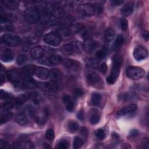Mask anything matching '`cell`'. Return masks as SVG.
Here are the masks:
<instances>
[{
  "mask_svg": "<svg viewBox=\"0 0 149 149\" xmlns=\"http://www.w3.org/2000/svg\"><path fill=\"white\" fill-rule=\"evenodd\" d=\"M122 62V58L119 54L115 55L113 58L112 61V68L109 76L107 78V81L110 84H113L117 80L121 67Z\"/></svg>",
  "mask_w": 149,
  "mask_h": 149,
  "instance_id": "1",
  "label": "cell"
},
{
  "mask_svg": "<svg viewBox=\"0 0 149 149\" xmlns=\"http://www.w3.org/2000/svg\"><path fill=\"white\" fill-rule=\"evenodd\" d=\"M145 74L143 69L137 66H130L126 70L127 76L132 80H139L141 79Z\"/></svg>",
  "mask_w": 149,
  "mask_h": 149,
  "instance_id": "2",
  "label": "cell"
},
{
  "mask_svg": "<svg viewBox=\"0 0 149 149\" xmlns=\"http://www.w3.org/2000/svg\"><path fill=\"white\" fill-rule=\"evenodd\" d=\"M24 16L27 21L31 23H34L40 19V15L37 8L31 6L26 9Z\"/></svg>",
  "mask_w": 149,
  "mask_h": 149,
  "instance_id": "3",
  "label": "cell"
},
{
  "mask_svg": "<svg viewBox=\"0 0 149 149\" xmlns=\"http://www.w3.org/2000/svg\"><path fill=\"white\" fill-rule=\"evenodd\" d=\"M44 41L51 46H58L60 44L61 38L58 33L50 32L45 34L43 37Z\"/></svg>",
  "mask_w": 149,
  "mask_h": 149,
  "instance_id": "4",
  "label": "cell"
},
{
  "mask_svg": "<svg viewBox=\"0 0 149 149\" xmlns=\"http://www.w3.org/2000/svg\"><path fill=\"white\" fill-rule=\"evenodd\" d=\"M77 12L80 16L90 17L95 13V9L93 5L88 3L80 5L77 9Z\"/></svg>",
  "mask_w": 149,
  "mask_h": 149,
  "instance_id": "5",
  "label": "cell"
},
{
  "mask_svg": "<svg viewBox=\"0 0 149 149\" xmlns=\"http://www.w3.org/2000/svg\"><path fill=\"white\" fill-rule=\"evenodd\" d=\"M2 38L5 44L12 47H16L20 42V38L19 37L11 34H5Z\"/></svg>",
  "mask_w": 149,
  "mask_h": 149,
  "instance_id": "6",
  "label": "cell"
},
{
  "mask_svg": "<svg viewBox=\"0 0 149 149\" xmlns=\"http://www.w3.org/2000/svg\"><path fill=\"white\" fill-rule=\"evenodd\" d=\"M64 66L70 72H78L81 68L80 63L72 59H66L63 61Z\"/></svg>",
  "mask_w": 149,
  "mask_h": 149,
  "instance_id": "7",
  "label": "cell"
},
{
  "mask_svg": "<svg viewBox=\"0 0 149 149\" xmlns=\"http://www.w3.org/2000/svg\"><path fill=\"white\" fill-rule=\"evenodd\" d=\"M61 61L62 58L59 55H52L44 58H41L40 62L48 66H53L59 63Z\"/></svg>",
  "mask_w": 149,
  "mask_h": 149,
  "instance_id": "8",
  "label": "cell"
},
{
  "mask_svg": "<svg viewBox=\"0 0 149 149\" xmlns=\"http://www.w3.org/2000/svg\"><path fill=\"white\" fill-rule=\"evenodd\" d=\"M133 54L135 59L137 61H141L147 58L148 56V52L146 48L142 46H139L134 49Z\"/></svg>",
  "mask_w": 149,
  "mask_h": 149,
  "instance_id": "9",
  "label": "cell"
},
{
  "mask_svg": "<svg viewBox=\"0 0 149 149\" xmlns=\"http://www.w3.org/2000/svg\"><path fill=\"white\" fill-rule=\"evenodd\" d=\"M6 76L10 82H12L15 86H20V74L19 71L16 70H10L7 72Z\"/></svg>",
  "mask_w": 149,
  "mask_h": 149,
  "instance_id": "10",
  "label": "cell"
},
{
  "mask_svg": "<svg viewBox=\"0 0 149 149\" xmlns=\"http://www.w3.org/2000/svg\"><path fill=\"white\" fill-rule=\"evenodd\" d=\"M83 47L85 51L90 54L93 52L95 50L97 47V43L93 39L87 38L84 41Z\"/></svg>",
  "mask_w": 149,
  "mask_h": 149,
  "instance_id": "11",
  "label": "cell"
},
{
  "mask_svg": "<svg viewBox=\"0 0 149 149\" xmlns=\"http://www.w3.org/2000/svg\"><path fill=\"white\" fill-rule=\"evenodd\" d=\"M50 14L56 19H61L64 16L65 10L60 5H52L50 8Z\"/></svg>",
  "mask_w": 149,
  "mask_h": 149,
  "instance_id": "12",
  "label": "cell"
},
{
  "mask_svg": "<svg viewBox=\"0 0 149 149\" xmlns=\"http://www.w3.org/2000/svg\"><path fill=\"white\" fill-rule=\"evenodd\" d=\"M34 74L40 79L45 80L49 77L50 75V72L48 69L44 67L37 66L35 68Z\"/></svg>",
  "mask_w": 149,
  "mask_h": 149,
  "instance_id": "13",
  "label": "cell"
},
{
  "mask_svg": "<svg viewBox=\"0 0 149 149\" xmlns=\"http://www.w3.org/2000/svg\"><path fill=\"white\" fill-rule=\"evenodd\" d=\"M87 83L91 86H95L100 83L101 79L100 76L95 72H90L87 74L86 77Z\"/></svg>",
  "mask_w": 149,
  "mask_h": 149,
  "instance_id": "14",
  "label": "cell"
},
{
  "mask_svg": "<svg viewBox=\"0 0 149 149\" xmlns=\"http://www.w3.org/2000/svg\"><path fill=\"white\" fill-rule=\"evenodd\" d=\"M137 106L136 104H134V103L130 104L124 107L123 108H121L120 110H119L117 112L116 115L118 116H122L127 115L129 113H131V112L134 111L137 109Z\"/></svg>",
  "mask_w": 149,
  "mask_h": 149,
  "instance_id": "15",
  "label": "cell"
},
{
  "mask_svg": "<svg viewBox=\"0 0 149 149\" xmlns=\"http://www.w3.org/2000/svg\"><path fill=\"white\" fill-rule=\"evenodd\" d=\"M134 9V5L132 2H129L126 3L125 5L121 9L120 13L122 16L127 17L132 15Z\"/></svg>",
  "mask_w": 149,
  "mask_h": 149,
  "instance_id": "16",
  "label": "cell"
},
{
  "mask_svg": "<svg viewBox=\"0 0 149 149\" xmlns=\"http://www.w3.org/2000/svg\"><path fill=\"white\" fill-rule=\"evenodd\" d=\"M44 54V50L40 47H34L30 51L31 57L36 59H39L42 58Z\"/></svg>",
  "mask_w": 149,
  "mask_h": 149,
  "instance_id": "17",
  "label": "cell"
},
{
  "mask_svg": "<svg viewBox=\"0 0 149 149\" xmlns=\"http://www.w3.org/2000/svg\"><path fill=\"white\" fill-rule=\"evenodd\" d=\"M23 86L29 89H33L37 86V83L31 77L26 76L23 81Z\"/></svg>",
  "mask_w": 149,
  "mask_h": 149,
  "instance_id": "18",
  "label": "cell"
},
{
  "mask_svg": "<svg viewBox=\"0 0 149 149\" xmlns=\"http://www.w3.org/2000/svg\"><path fill=\"white\" fill-rule=\"evenodd\" d=\"M1 59L3 62H10L13 59V54L9 48H5L2 51L1 54Z\"/></svg>",
  "mask_w": 149,
  "mask_h": 149,
  "instance_id": "19",
  "label": "cell"
},
{
  "mask_svg": "<svg viewBox=\"0 0 149 149\" xmlns=\"http://www.w3.org/2000/svg\"><path fill=\"white\" fill-rule=\"evenodd\" d=\"M50 77L52 81L60 83L62 78V73L58 69H52L50 71Z\"/></svg>",
  "mask_w": 149,
  "mask_h": 149,
  "instance_id": "20",
  "label": "cell"
},
{
  "mask_svg": "<svg viewBox=\"0 0 149 149\" xmlns=\"http://www.w3.org/2000/svg\"><path fill=\"white\" fill-rule=\"evenodd\" d=\"M58 34L59 35L61 39H63L65 40H68L72 38L73 37V32L71 30L68 29H60L58 32Z\"/></svg>",
  "mask_w": 149,
  "mask_h": 149,
  "instance_id": "21",
  "label": "cell"
},
{
  "mask_svg": "<svg viewBox=\"0 0 149 149\" xmlns=\"http://www.w3.org/2000/svg\"><path fill=\"white\" fill-rule=\"evenodd\" d=\"M13 114L11 112L9 111L7 109H2L1 112V116H0V121L1 123H4L10 120L12 118Z\"/></svg>",
  "mask_w": 149,
  "mask_h": 149,
  "instance_id": "22",
  "label": "cell"
},
{
  "mask_svg": "<svg viewBox=\"0 0 149 149\" xmlns=\"http://www.w3.org/2000/svg\"><path fill=\"white\" fill-rule=\"evenodd\" d=\"M16 122L20 125H26L28 122L27 115L24 112H20L16 116L15 118Z\"/></svg>",
  "mask_w": 149,
  "mask_h": 149,
  "instance_id": "23",
  "label": "cell"
},
{
  "mask_svg": "<svg viewBox=\"0 0 149 149\" xmlns=\"http://www.w3.org/2000/svg\"><path fill=\"white\" fill-rule=\"evenodd\" d=\"M90 122L92 125H95L97 123L100 119V113L95 109H93L90 115Z\"/></svg>",
  "mask_w": 149,
  "mask_h": 149,
  "instance_id": "24",
  "label": "cell"
},
{
  "mask_svg": "<svg viewBox=\"0 0 149 149\" xmlns=\"http://www.w3.org/2000/svg\"><path fill=\"white\" fill-rule=\"evenodd\" d=\"M61 51L62 54L66 55H69L73 54L74 51L71 42L62 45L61 48Z\"/></svg>",
  "mask_w": 149,
  "mask_h": 149,
  "instance_id": "25",
  "label": "cell"
},
{
  "mask_svg": "<svg viewBox=\"0 0 149 149\" xmlns=\"http://www.w3.org/2000/svg\"><path fill=\"white\" fill-rule=\"evenodd\" d=\"M124 42H125V38L123 36L122 34H118L114 42L113 48L115 50H118L120 49L122 47V45L124 44Z\"/></svg>",
  "mask_w": 149,
  "mask_h": 149,
  "instance_id": "26",
  "label": "cell"
},
{
  "mask_svg": "<svg viewBox=\"0 0 149 149\" xmlns=\"http://www.w3.org/2000/svg\"><path fill=\"white\" fill-rule=\"evenodd\" d=\"M13 147L15 148L30 149L33 148V145L29 142L22 141V142H17L14 143L13 145Z\"/></svg>",
  "mask_w": 149,
  "mask_h": 149,
  "instance_id": "27",
  "label": "cell"
},
{
  "mask_svg": "<svg viewBox=\"0 0 149 149\" xmlns=\"http://www.w3.org/2000/svg\"><path fill=\"white\" fill-rule=\"evenodd\" d=\"M115 37V30L112 28H108L104 32V38L107 42L111 41Z\"/></svg>",
  "mask_w": 149,
  "mask_h": 149,
  "instance_id": "28",
  "label": "cell"
},
{
  "mask_svg": "<svg viewBox=\"0 0 149 149\" xmlns=\"http://www.w3.org/2000/svg\"><path fill=\"white\" fill-rule=\"evenodd\" d=\"M35 66L33 65H29L27 66H24L23 68L22 69L21 72L22 74H24L26 76H29V75H31L33 73H34V70H35Z\"/></svg>",
  "mask_w": 149,
  "mask_h": 149,
  "instance_id": "29",
  "label": "cell"
},
{
  "mask_svg": "<svg viewBox=\"0 0 149 149\" xmlns=\"http://www.w3.org/2000/svg\"><path fill=\"white\" fill-rule=\"evenodd\" d=\"M3 3L7 8L11 10H16L19 6V3L16 1L6 0L3 1Z\"/></svg>",
  "mask_w": 149,
  "mask_h": 149,
  "instance_id": "30",
  "label": "cell"
},
{
  "mask_svg": "<svg viewBox=\"0 0 149 149\" xmlns=\"http://www.w3.org/2000/svg\"><path fill=\"white\" fill-rule=\"evenodd\" d=\"M71 44L73 47L74 53H80L83 51V44H81L80 41L76 40L71 42Z\"/></svg>",
  "mask_w": 149,
  "mask_h": 149,
  "instance_id": "31",
  "label": "cell"
},
{
  "mask_svg": "<svg viewBox=\"0 0 149 149\" xmlns=\"http://www.w3.org/2000/svg\"><path fill=\"white\" fill-rule=\"evenodd\" d=\"M101 100V95L98 93H94L92 94L91 101L93 105H98Z\"/></svg>",
  "mask_w": 149,
  "mask_h": 149,
  "instance_id": "32",
  "label": "cell"
},
{
  "mask_svg": "<svg viewBox=\"0 0 149 149\" xmlns=\"http://www.w3.org/2000/svg\"><path fill=\"white\" fill-rule=\"evenodd\" d=\"M68 129L69 130V131L72 133H74L76 132L78 130H79V124L75 122V121H70L68 123Z\"/></svg>",
  "mask_w": 149,
  "mask_h": 149,
  "instance_id": "33",
  "label": "cell"
},
{
  "mask_svg": "<svg viewBox=\"0 0 149 149\" xmlns=\"http://www.w3.org/2000/svg\"><path fill=\"white\" fill-rule=\"evenodd\" d=\"M85 26L83 23H77L75 24H73L72 26V29L71 30L72 31L73 33H79L80 31H81L82 30H83L84 29Z\"/></svg>",
  "mask_w": 149,
  "mask_h": 149,
  "instance_id": "34",
  "label": "cell"
},
{
  "mask_svg": "<svg viewBox=\"0 0 149 149\" xmlns=\"http://www.w3.org/2000/svg\"><path fill=\"white\" fill-rule=\"evenodd\" d=\"M83 144V140L81 138L79 137H76L74 139L73 146L74 149H77L80 148Z\"/></svg>",
  "mask_w": 149,
  "mask_h": 149,
  "instance_id": "35",
  "label": "cell"
},
{
  "mask_svg": "<svg viewBox=\"0 0 149 149\" xmlns=\"http://www.w3.org/2000/svg\"><path fill=\"white\" fill-rule=\"evenodd\" d=\"M108 52V50L105 47H103L102 48L98 50L96 53H95V55L96 56L99 58V59H102L104 58L107 54Z\"/></svg>",
  "mask_w": 149,
  "mask_h": 149,
  "instance_id": "36",
  "label": "cell"
},
{
  "mask_svg": "<svg viewBox=\"0 0 149 149\" xmlns=\"http://www.w3.org/2000/svg\"><path fill=\"white\" fill-rule=\"evenodd\" d=\"M27 61V56L25 54H21L19 55L16 59V62L18 65H23Z\"/></svg>",
  "mask_w": 149,
  "mask_h": 149,
  "instance_id": "37",
  "label": "cell"
},
{
  "mask_svg": "<svg viewBox=\"0 0 149 149\" xmlns=\"http://www.w3.org/2000/svg\"><path fill=\"white\" fill-rule=\"evenodd\" d=\"M95 136L100 140H103L106 137V133L102 129H99L95 132Z\"/></svg>",
  "mask_w": 149,
  "mask_h": 149,
  "instance_id": "38",
  "label": "cell"
},
{
  "mask_svg": "<svg viewBox=\"0 0 149 149\" xmlns=\"http://www.w3.org/2000/svg\"><path fill=\"white\" fill-rule=\"evenodd\" d=\"M66 104V109L69 112L73 111L74 109V101L71 98L69 101H68Z\"/></svg>",
  "mask_w": 149,
  "mask_h": 149,
  "instance_id": "39",
  "label": "cell"
},
{
  "mask_svg": "<svg viewBox=\"0 0 149 149\" xmlns=\"http://www.w3.org/2000/svg\"><path fill=\"white\" fill-rule=\"evenodd\" d=\"M69 143L67 140H63L60 141L58 143L57 148L59 149H66L69 147Z\"/></svg>",
  "mask_w": 149,
  "mask_h": 149,
  "instance_id": "40",
  "label": "cell"
},
{
  "mask_svg": "<svg viewBox=\"0 0 149 149\" xmlns=\"http://www.w3.org/2000/svg\"><path fill=\"white\" fill-rule=\"evenodd\" d=\"M55 134L52 129H49L45 132V137L49 141H52L54 139Z\"/></svg>",
  "mask_w": 149,
  "mask_h": 149,
  "instance_id": "41",
  "label": "cell"
},
{
  "mask_svg": "<svg viewBox=\"0 0 149 149\" xmlns=\"http://www.w3.org/2000/svg\"><path fill=\"white\" fill-rule=\"evenodd\" d=\"M0 97L1 99H3V100H9V99H11L12 98V95L11 94L1 90V94H0Z\"/></svg>",
  "mask_w": 149,
  "mask_h": 149,
  "instance_id": "42",
  "label": "cell"
},
{
  "mask_svg": "<svg viewBox=\"0 0 149 149\" xmlns=\"http://www.w3.org/2000/svg\"><path fill=\"white\" fill-rule=\"evenodd\" d=\"M120 26L121 29L123 31L127 30V29L128 28V22H127V20L126 19H125V18H122L120 20Z\"/></svg>",
  "mask_w": 149,
  "mask_h": 149,
  "instance_id": "43",
  "label": "cell"
},
{
  "mask_svg": "<svg viewBox=\"0 0 149 149\" xmlns=\"http://www.w3.org/2000/svg\"><path fill=\"white\" fill-rule=\"evenodd\" d=\"M98 62H97V60L95 59H90L89 60L87 61V65L88 67H95L97 66V65L98 64Z\"/></svg>",
  "mask_w": 149,
  "mask_h": 149,
  "instance_id": "44",
  "label": "cell"
},
{
  "mask_svg": "<svg viewBox=\"0 0 149 149\" xmlns=\"http://www.w3.org/2000/svg\"><path fill=\"white\" fill-rule=\"evenodd\" d=\"M73 94L76 97H81L84 94V92L79 88H76L73 90Z\"/></svg>",
  "mask_w": 149,
  "mask_h": 149,
  "instance_id": "45",
  "label": "cell"
},
{
  "mask_svg": "<svg viewBox=\"0 0 149 149\" xmlns=\"http://www.w3.org/2000/svg\"><path fill=\"white\" fill-rule=\"evenodd\" d=\"M107 69H108V67H107V65L105 63H102L100 66V70L102 74H105L106 73V72L107 71Z\"/></svg>",
  "mask_w": 149,
  "mask_h": 149,
  "instance_id": "46",
  "label": "cell"
},
{
  "mask_svg": "<svg viewBox=\"0 0 149 149\" xmlns=\"http://www.w3.org/2000/svg\"><path fill=\"white\" fill-rule=\"evenodd\" d=\"M13 105L12 102H5V104H3V106L2 107V109H7V110H9V109H11L12 107H13Z\"/></svg>",
  "mask_w": 149,
  "mask_h": 149,
  "instance_id": "47",
  "label": "cell"
},
{
  "mask_svg": "<svg viewBox=\"0 0 149 149\" xmlns=\"http://www.w3.org/2000/svg\"><path fill=\"white\" fill-rule=\"evenodd\" d=\"M124 2L123 1L120 0H112L110 1L111 5L112 6H119Z\"/></svg>",
  "mask_w": 149,
  "mask_h": 149,
  "instance_id": "48",
  "label": "cell"
},
{
  "mask_svg": "<svg viewBox=\"0 0 149 149\" xmlns=\"http://www.w3.org/2000/svg\"><path fill=\"white\" fill-rule=\"evenodd\" d=\"M94 9H95V12H96L98 13H101L103 11V8L101 5L98 4L96 6H94Z\"/></svg>",
  "mask_w": 149,
  "mask_h": 149,
  "instance_id": "49",
  "label": "cell"
},
{
  "mask_svg": "<svg viewBox=\"0 0 149 149\" xmlns=\"http://www.w3.org/2000/svg\"><path fill=\"white\" fill-rule=\"evenodd\" d=\"M74 21V19H73V17H72V16H68L65 18V22H64V23L66 24H72Z\"/></svg>",
  "mask_w": 149,
  "mask_h": 149,
  "instance_id": "50",
  "label": "cell"
},
{
  "mask_svg": "<svg viewBox=\"0 0 149 149\" xmlns=\"http://www.w3.org/2000/svg\"><path fill=\"white\" fill-rule=\"evenodd\" d=\"M77 118L79 119V120H83L84 119V112L82 110L78 112L77 114Z\"/></svg>",
  "mask_w": 149,
  "mask_h": 149,
  "instance_id": "51",
  "label": "cell"
},
{
  "mask_svg": "<svg viewBox=\"0 0 149 149\" xmlns=\"http://www.w3.org/2000/svg\"><path fill=\"white\" fill-rule=\"evenodd\" d=\"M81 134L84 137H87L88 135V131L86 127H82L81 129Z\"/></svg>",
  "mask_w": 149,
  "mask_h": 149,
  "instance_id": "52",
  "label": "cell"
},
{
  "mask_svg": "<svg viewBox=\"0 0 149 149\" xmlns=\"http://www.w3.org/2000/svg\"><path fill=\"white\" fill-rule=\"evenodd\" d=\"M139 134V131L137 130H136V129L132 130L130 132V136H132V137H135V136H137Z\"/></svg>",
  "mask_w": 149,
  "mask_h": 149,
  "instance_id": "53",
  "label": "cell"
},
{
  "mask_svg": "<svg viewBox=\"0 0 149 149\" xmlns=\"http://www.w3.org/2000/svg\"><path fill=\"white\" fill-rule=\"evenodd\" d=\"M9 143L5 141V140H1V141H0V146L1 147H9Z\"/></svg>",
  "mask_w": 149,
  "mask_h": 149,
  "instance_id": "54",
  "label": "cell"
},
{
  "mask_svg": "<svg viewBox=\"0 0 149 149\" xmlns=\"http://www.w3.org/2000/svg\"><path fill=\"white\" fill-rule=\"evenodd\" d=\"M71 99V97L69 96V95H64L63 97H62V101H63V102L65 104V103H66L68 101H69Z\"/></svg>",
  "mask_w": 149,
  "mask_h": 149,
  "instance_id": "55",
  "label": "cell"
},
{
  "mask_svg": "<svg viewBox=\"0 0 149 149\" xmlns=\"http://www.w3.org/2000/svg\"><path fill=\"white\" fill-rule=\"evenodd\" d=\"M143 37H144V38L146 40H148V31H144L143 34Z\"/></svg>",
  "mask_w": 149,
  "mask_h": 149,
  "instance_id": "56",
  "label": "cell"
},
{
  "mask_svg": "<svg viewBox=\"0 0 149 149\" xmlns=\"http://www.w3.org/2000/svg\"><path fill=\"white\" fill-rule=\"evenodd\" d=\"M5 76L2 74H1V84H3V83L5 82Z\"/></svg>",
  "mask_w": 149,
  "mask_h": 149,
  "instance_id": "57",
  "label": "cell"
},
{
  "mask_svg": "<svg viewBox=\"0 0 149 149\" xmlns=\"http://www.w3.org/2000/svg\"><path fill=\"white\" fill-rule=\"evenodd\" d=\"M44 148H51V147L49 146L48 144H44Z\"/></svg>",
  "mask_w": 149,
  "mask_h": 149,
  "instance_id": "58",
  "label": "cell"
},
{
  "mask_svg": "<svg viewBox=\"0 0 149 149\" xmlns=\"http://www.w3.org/2000/svg\"><path fill=\"white\" fill-rule=\"evenodd\" d=\"M1 70L2 71V70H3V66L1 65Z\"/></svg>",
  "mask_w": 149,
  "mask_h": 149,
  "instance_id": "59",
  "label": "cell"
}]
</instances>
